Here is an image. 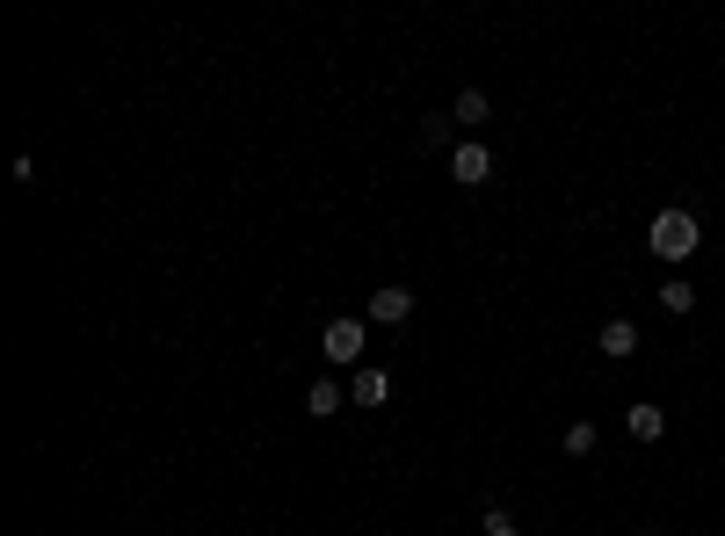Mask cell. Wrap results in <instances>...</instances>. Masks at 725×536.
I'll return each instance as SVG.
<instances>
[{"mask_svg": "<svg viewBox=\"0 0 725 536\" xmlns=\"http://www.w3.org/2000/svg\"><path fill=\"white\" fill-rule=\"evenodd\" d=\"M646 247H653L660 261H690L696 247H704V226H696V210H660L653 232H646Z\"/></svg>", "mask_w": 725, "mask_h": 536, "instance_id": "cell-1", "label": "cell"}, {"mask_svg": "<svg viewBox=\"0 0 725 536\" xmlns=\"http://www.w3.org/2000/svg\"><path fill=\"white\" fill-rule=\"evenodd\" d=\"M362 319H370V327H407V319H414V291H407V283H385V291H370Z\"/></svg>", "mask_w": 725, "mask_h": 536, "instance_id": "cell-2", "label": "cell"}, {"mask_svg": "<svg viewBox=\"0 0 725 536\" xmlns=\"http://www.w3.org/2000/svg\"><path fill=\"white\" fill-rule=\"evenodd\" d=\"M320 348H327V363L334 370H348V363H362V319H327V333H320Z\"/></svg>", "mask_w": 725, "mask_h": 536, "instance_id": "cell-3", "label": "cell"}, {"mask_svg": "<svg viewBox=\"0 0 725 536\" xmlns=\"http://www.w3.org/2000/svg\"><path fill=\"white\" fill-rule=\"evenodd\" d=\"M595 348H603L609 363H631V355H639V327H631V319H603Z\"/></svg>", "mask_w": 725, "mask_h": 536, "instance_id": "cell-4", "label": "cell"}, {"mask_svg": "<svg viewBox=\"0 0 725 536\" xmlns=\"http://www.w3.org/2000/svg\"><path fill=\"white\" fill-rule=\"evenodd\" d=\"M486 174H494V153H486V145H457V153H450V182H465V189H479Z\"/></svg>", "mask_w": 725, "mask_h": 536, "instance_id": "cell-5", "label": "cell"}, {"mask_svg": "<svg viewBox=\"0 0 725 536\" xmlns=\"http://www.w3.org/2000/svg\"><path fill=\"white\" fill-rule=\"evenodd\" d=\"M342 406H356V398H348V392H342V384H334V378H320V384H312V392H305V414H312V420H334V414H342Z\"/></svg>", "mask_w": 725, "mask_h": 536, "instance_id": "cell-6", "label": "cell"}, {"mask_svg": "<svg viewBox=\"0 0 725 536\" xmlns=\"http://www.w3.org/2000/svg\"><path fill=\"white\" fill-rule=\"evenodd\" d=\"M624 428H631V442H660V435H668V414H660V406H624Z\"/></svg>", "mask_w": 725, "mask_h": 536, "instance_id": "cell-7", "label": "cell"}, {"mask_svg": "<svg viewBox=\"0 0 725 536\" xmlns=\"http://www.w3.org/2000/svg\"><path fill=\"white\" fill-rule=\"evenodd\" d=\"M348 398H356V406H385V398H392V378H385V370H356Z\"/></svg>", "mask_w": 725, "mask_h": 536, "instance_id": "cell-8", "label": "cell"}, {"mask_svg": "<svg viewBox=\"0 0 725 536\" xmlns=\"http://www.w3.org/2000/svg\"><path fill=\"white\" fill-rule=\"evenodd\" d=\"M450 117H457V123H486V117H494V102H486V87H465Z\"/></svg>", "mask_w": 725, "mask_h": 536, "instance_id": "cell-9", "label": "cell"}, {"mask_svg": "<svg viewBox=\"0 0 725 536\" xmlns=\"http://www.w3.org/2000/svg\"><path fill=\"white\" fill-rule=\"evenodd\" d=\"M660 305H668L674 319H682V311L696 305V291H690V283H682V276H668V283H660Z\"/></svg>", "mask_w": 725, "mask_h": 536, "instance_id": "cell-10", "label": "cell"}, {"mask_svg": "<svg viewBox=\"0 0 725 536\" xmlns=\"http://www.w3.org/2000/svg\"><path fill=\"white\" fill-rule=\"evenodd\" d=\"M566 457H595V420H573L566 428Z\"/></svg>", "mask_w": 725, "mask_h": 536, "instance_id": "cell-11", "label": "cell"}, {"mask_svg": "<svg viewBox=\"0 0 725 536\" xmlns=\"http://www.w3.org/2000/svg\"><path fill=\"white\" fill-rule=\"evenodd\" d=\"M450 123H457L450 109H443V117H421V145H450Z\"/></svg>", "mask_w": 725, "mask_h": 536, "instance_id": "cell-12", "label": "cell"}, {"mask_svg": "<svg viewBox=\"0 0 725 536\" xmlns=\"http://www.w3.org/2000/svg\"><path fill=\"white\" fill-rule=\"evenodd\" d=\"M486 536H522V529H516V522L501 515V507H486Z\"/></svg>", "mask_w": 725, "mask_h": 536, "instance_id": "cell-13", "label": "cell"}]
</instances>
